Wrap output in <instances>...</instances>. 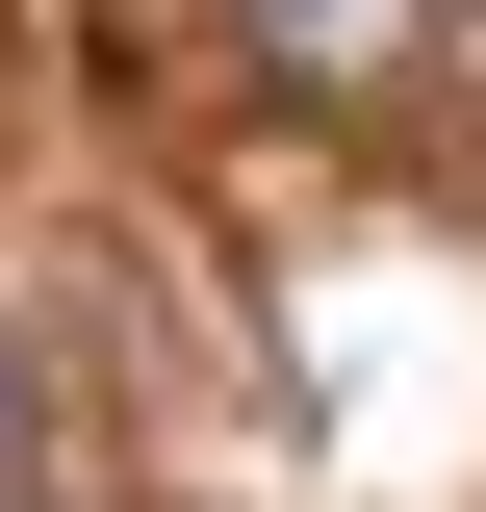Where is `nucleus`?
I'll use <instances>...</instances> for the list:
<instances>
[{
  "mask_svg": "<svg viewBox=\"0 0 486 512\" xmlns=\"http://www.w3.org/2000/svg\"><path fill=\"white\" fill-rule=\"evenodd\" d=\"M231 26H256V77H282V103H410V77L461 52L435 0H231Z\"/></svg>",
  "mask_w": 486,
  "mask_h": 512,
  "instance_id": "obj_1",
  "label": "nucleus"
},
{
  "mask_svg": "<svg viewBox=\"0 0 486 512\" xmlns=\"http://www.w3.org/2000/svg\"><path fill=\"white\" fill-rule=\"evenodd\" d=\"M0 512H52V384H26V333H0Z\"/></svg>",
  "mask_w": 486,
  "mask_h": 512,
  "instance_id": "obj_2",
  "label": "nucleus"
}]
</instances>
